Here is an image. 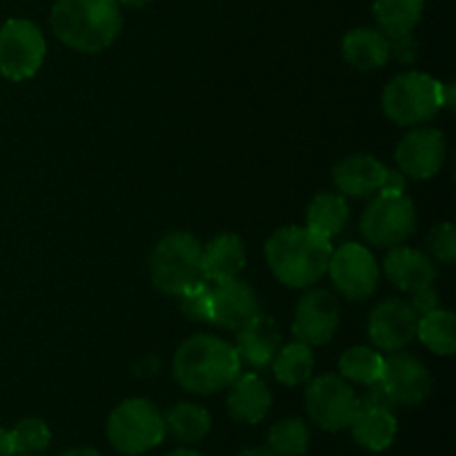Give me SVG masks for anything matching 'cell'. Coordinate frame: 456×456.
<instances>
[{
	"mask_svg": "<svg viewBox=\"0 0 456 456\" xmlns=\"http://www.w3.org/2000/svg\"><path fill=\"white\" fill-rule=\"evenodd\" d=\"M49 22L67 47L96 53L110 47L120 34L123 13L116 0H56Z\"/></svg>",
	"mask_w": 456,
	"mask_h": 456,
	"instance_id": "cell-1",
	"label": "cell"
},
{
	"mask_svg": "<svg viewBox=\"0 0 456 456\" xmlns=\"http://www.w3.org/2000/svg\"><path fill=\"white\" fill-rule=\"evenodd\" d=\"M240 374V359L234 346L212 334L187 338L174 356V377L194 395H214L230 387Z\"/></svg>",
	"mask_w": 456,
	"mask_h": 456,
	"instance_id": "cell-2",
	"label": "cell"
},
{
	"mask_svg": "<svg viewBox=\"0 0 456 456\" xmlns=\"http://www.w3.org/2000/svg\"><path fill=\"white\" fill-rule=\"evenodd\" d=\"M265 256L276 279L288 288H307L328 272L332 245L310 227H283L265 245Z\"/></svg>",
	"mask_w": 456,
	"mask_h": 456,
	"instance_id": "cell-3",
	"label": "cell"
},
{
	"mask_svg": "<svg viewBox=\"0 0 456 456\" xmlns=\"http://www.w3.org/2000/svg\"><path fill=\"white\" fill-rule=\"evenodd\" d=\"M444 105H452V87L421 71L399 74L383 92V111L396 125L426 123Z\"/></svg>",
	"mask_w": 456,
	"mask_h": 456,
	"instance_id": "cell-4",
	"label": "cell"
},
{
	"mask_svg": "<svg viewBox=\"0 0 456 456\" xmlns=\"http://www.w3.org/2000/svg\"><path fill=\"white\" fill-rule=\"evenodd\" d=\"M203 245L187 232L167 234L151 254V281L156 288L172 297H181L203 279L200 270Z\"/></svg>",
	"mask_w": 456,
	"mask_h": 456,
	"instance_id": "cell-5",
	"label": "cell"
},
{
	"mask_svg": "<svg viewBox=\"0 0 456 456\" xmlns=\"http://www.w3.org/2000/svg\"><path fill=\"white\" fill-rule=\"evenodd\" d=\"M165 417L151 401L127 399L114 408L107 421V439L127 456L145 454L163 444Z\"/></svg>",
	"mask_w": 456,
	"mask_h": 456,
	"instance_id": "cell-6",
	"label": "cell"
},
{
	"mask_svg": "<svg viewBox=\"0 0 456 456\" xmlns=\"http://www.w3.org/2000/svg\"><path fill=\"white\" fill-rule=\"evenodd\" d=\"M361 218V234L377 248H396L412 236L417 209L405 191H377Z\"/></svg>",
	"mask_w": 456,
	"mask_h": 456,
	"instance_id": "cell-7",
	"label": "cell"
},
{
	"mask_svg": "<svg viewBox=\"0 0 456 456\" xmlns=\"http://www.w3.org/2000/svg\"><path fill=\"white\" fill-rule=\"evenodd\" d=\"M45 36L25 18H12L0 27V74L9 80L31 78L45 61Z\"/></svg>",
	"mask_w": 456,
	"mask_h": 456,
	"instance_id": "cell-8",
	"label": "cell"
},
{
	"mask_svg": "<svg viewBox=\"0 0 456 456\" xmlns=\"http://www.w3.org/2000/svg\"><path fill=\"white\" fill-rule=\"evenodd\" d=\"M361 399L347 386L346 379L337 374H323L312 379L305 390V408L312 421L328 432H338L350 428Z\"/></svg>",
	"mask_w": 456,
	"mask_h": 456,
	"instance_id": "cell-9",
	"label": "cell"
},
{
	"mask_svg": "<svg viewBox=\"0 0 456 456\" xmlns=\"http://www.w3.org/2000/svg\"><path fill=\"white\" fill-rule=\"evenodd\" d=\"M328 272L338 292L350 301H365L377 292L379 265L365 245L346 243L334 249Z\"/></svg>",
	"mask_w": 456,
	"mask_h": 456,
	"instance_id": "cell-10",
	"label": "cell"
},
{
	"mask_svg": "<svg viewBox=\"0 0 456 456\" xmlns=\"http://www.w3.org/2000/svg\"><path fill=\"white\" fill-rule=\"evenodd\" d=\"M377 387L392 405H419L430 395L432 377L417 356L392 352L383 359V372Z\"/></svg>",
	"mask_w": 456,
	"mask_h": 456,
	"instance_id": "cell-11",
	"label": "cell"
},
{
	"mask_svg": "<svg viewBox=\"0 0 456 456\" xmlns=\"http://www.w3.org/2000/svg\"><path fill=\"white\" fill-rule=\"evenodd\" d=\"M372 392L359 403L354 419H352V436L361 448L370 452H383L390 448L396 439V423L392 403L383 396V392L377 386H370Z\"/></svg>",
	"mask_w": 456,
	"mask_h": 456,
	"instance_id": "cell-12",
	"label": "cell"
},
{
	"mask_svg": "<svg viewBox=\"0 0 456 456\" xmlns=\"http://www.w3.org/2000/svg\"><path fill=\"white\" fill-rule=\"evenodd\" d=\"M419 314L403 298H386L370 314L368 332L374 346L386 352H399L417 337Z\"/></svg>",
	"mask_w": 456,
	"mask_h": 456,
	"instance_id": "cell-13",
	"label": "cell"
},
{
	"mask_svg": "<svg viewBox=\"0 0 456 456\" xmlns=\"http://www.w3.org/2000/svg\"><path fill=\"white\" fill-rule=\"evenodd\" d=\"M338 303L325 289H312L303 294L294 312L292 332L307 346H325L332 341L338 328Z\"/></svg>",
	"mask_w": 456,
	"mask_h": 456,
	"instance_id": "cell-14",
	"label": "cell"
},
{
	"mask_svg": "<svg viewBox=\"0 0 456 456\" xmlns=\"http://www.w3.org/2000/svg\"><path fill=\"white\" fill-rule=\"evenodd\" d=\"M258 314L256 292L239 279L214 283L209 292V323L239 332Z\"/></svg>",
	"mask_w": 456,
	"mask_h": 456,
	"instance_id": "cell-15",
	"label": "cell"
},
{
	"mask_svg": "<svg viewBox=\"0 0 456 456\" xmlns=\"http://www.w3.org/2000/svg\"><path fill=\"white\" fill-rule=\"evenodd\" d=\"M401 172L412 178H432L445 160V138L439 129H414L396 147Z\"/></svg>",
	"mask_w": 456,
	"mask_h": 456,
	"instance_id": "cell-16",
	"label": "cell"
},
{
	"mask_svg": "<svg viewBox=\"0 0 456 456\" xmlns=\"http://www.w3.org/2000/svg\"><path fill=\"white\" fill-rule=\"evenodd\" d=\"M386 276L395 288L414 294L432 288L436 281V267L423 252L412 248H390L386 256Z\"/></svg>",
	"mask_w": 456,
	"mask_h": 456,
	"instance_id": "cell-17",
	"label": "cell"
},
{
	"mask_svg": "<svg viewBox=\"0 0 456 456\" xmlns=\"http://www.w3.org/2000/svg\"><path fill=\"white\" fill-rule=\"evenodd\" d=\"M386 165L379 163L374 156L354 154L337 163L332 176L338 191L352 199H368L381 190L383 176H386Z\"/></svg>",
	"mask_w": 456,
	"mask_h": 456,
	"instance_id": "cell-18",
	"label": "cell"
},
{
	"mask_svg": "<svg viewBox=\"0 0 456 456\" xmlns=\"http://www.w3.org/2000/svg\"><path fill=\"white\" fill-rule=\"evenodd\" d=\"M279 346V325H276V321L272 316L261 314V312L249 323H245L239 330V334H236V352H239V359L249 363L252 368H265L267 363H272Z\"/></svg>",
	"mask_w": 456,
	"mask_h": 456,
	"instance_id": "cell-19",
	"label": "cell"
},
{
	"mask_svg": "<svg viewBox=\"0 0 456 456\" xmlns=\"http://www.w3.org/2000/svg\"><path fill=\"white\" fill-rule=\"evenodd\" d=\"M272 410V392L256 374H239L227 395V412L240 423H261Z\"/></svg>",
	"mask_w": 456,
	"mask_h": 456,
	"instance_id": "cell-20",
	"label": "cell"
},
{
	"mask_svg": "<svg viewBox=\"0 0 456 456\" xmlns=\"http://www.w3.org/2000/svg\"><path fill=\"white\" fill-rule=\"evenodd\" d=\"M245 267L243 240L236 234H221L209 240L200 254L203 279L209 283L236 279Z\"/></svg>",
	"mask_w": 456,
	"mask_h": 456,
	"instance_id": "cell-21",
	"label": "cell"
},
{
	"mask_svg": "<svg viewBox=\"0 0 456 456\" xmlns=\"http://www.w3.org/2000/svg\"><path fill=\"white\" fill-rule=\"evenodd\" d=\"M341 49L343 58L361 71L379 69V67H383L390 61V49H387L386 34L377 29H370V27H359V29L347 31Z\"/></svg>",
	"mask_w": 456,
	"mask_h": 456,
	"instance_id": "cell-22",
	"label": "cell"
},
{
	"mask_svg": "<svg viewBox=\"0 0 456 456\" xmlns=\"http://www.w3.org/2000/svg\"><path fill=\"white\" fill-rule=\"evenodd\" d=\"M272 370H274L276 381L283 386H301V383L310 381L312 372H314V352L303 341L289 343L283 350H276L274 359H272Z\"/></svg>",
	"mask_w": 456,
	"mask_h": 456,
	"instance_id": "cell-23",
	"label": "cell"
},
{
	"mask_svg": "<svg viewBox=\"0 0 456 456\" xmlns=\"http://www.w3.org/2000/svg\"><path fill=\"white\" fill-rule=\"evenodd\" d=\"M212 428V417L203 405L178 403L165 414V430L172 432L181 444H199L208 436Z\"/></svg>",
	"mask_w": 456,
	"mask_h": 456,
	"instance_id": "cell-24",
	"label": "cell"
},
{
	"mask_svg": "<svg viewBox=\"0 0 456 456\" xmlns=\"http://www.w3.org/2000/svg\"><path fill=\"white\" fill-rule=\"evenodd\" d=\"M456 321L454 314L448 310H436L428 312L421 319L417 321V337L421 338L423 346L432 350L435 354L441 356H452L456 350Z\"/></svg>",
	"mask_w": 456,
	"mask_h": 456,
	"instance_id": "cell-25",
	"label": "cell"
},
{
	"mask_svg": "<svg viewBox=\"0 0 456 456\" xmlns=\"http://www.w3.org/2000/svg\"><path fill=\"white\" fill-rule=\"evenodd\" d=\"M347 216H350V209L343 196L319 194L307 208V227L323 239H332L341 234Z\"/></svg>",
	"mask_w": 456,
	"mask_h": 456,
	"instance_id": "cell-26",
	"label": "cell"
},
{
	"mask_svg": "<svg viewBox=\"0 0 456 456\" xmlns=\"http://www.w3.org/2000/svg\"><path fill=\"white\" fill-rule=\"evenodd\" d=\"M338 370L341 377L352 383H361V386H377L383 372V356L377 350L365 346L350 347L338 359Z\"/></svg>",
	"mask_w": 456,
	"mask_h": 456,
	"instance_id": "cell-27",
	"label": "cell"
},
{
	"mask_svg": "<svg viewBox=\"0 0 456 456\" xmlns=\"http://www.w3.org/2000/svg\"><path fill=\"white\" fill-rule=\"evenodd\" d=\"M423 16V0H377L374 18L383 34L412 31Z\"/></svg>",
	"mask_w": 456,
	"mask_h": 456,
	"instance_id": "cell-28",
	"label": "cell"
},
{
	"mask_svg": "<svg viewBox=\"0 0 456 456\" xmlns=\"http://www.w3.org/2000/svg\"><path fill=\"white\" fill-rule=\"evenodd\" d=\"M310 448V430L305 421L292 417L274 423L267 435V450L272 456H303Z\"/></svg>",
	"mask_w": 456,
	"mask_h": 456,
	"instance_id": "cell-29",
	"label": "cell"
},
{
	"mask_svg": "<svg viewBox=\"0 0 456 456\" xmlns=\"http://www.w3.org/2000/svg\"><path fill=\"white\" fill-rule=\"evenodd\" d=\"M9 439L16 454H40L52 444V430L43 419H22L9 432Z\"/></svg>",
	"mask_w": 456,
	"mask_h": 456,
	"instance_id": "cell-30",
	"label": "cell"
},
{
	"mask_svg": "<svg viewBox=\"0 0 456 456\" xmlns=\"http://www.w3.org/2000/svg\"><path fill=\"white\" fill-rule=\"evenodd\" d=\"M209 292H212L209 281H200L194 288L187 289L185 294H181L183 312H185L187 316H191L194 321H205V323H209Z\"/></svg>",
	"mask_w": 456,
	"mask_h": 456,
	"instance_id": "cell-31",
	"label": "cell"
},
{
	"mask_svg": "<svg viewBox=\"0 0 456 456\" xmlns=\"http://www.w3.org/2000/svg\"><path fill=\"white\" fill-rule=\"evenodd\" d=\"M428 248L435 254L439 261L454 263L456 258V232L452 223H441V225L432 227L430 236H428Z\"/></svg>",
	"mask_w": 456,
	"mask_h": 456,
	"instance_id": "cell-32",
	"label": "cell"
},
{
	"mask_svg": "<svg viewBox=\"0 0 456 456\" xmlns=\"http://www.w3.org/2000/svg\"><path fill=\"white\" fill-rule=\"evenodd\" d=\"M387 49H390V58H399L403 62H412L417 56V40L412 38V31H403V34H386Z\"/></svg>",
	"mask_w": 456,
	"mask_h": 456,
	"instance_id": "cell-33",
	"label": "cell"
},
{
	"mask_svg": "<svg viewBox=\"0 0 456 456\" xmlns=\"http://www.w3.org/2000/svg\"><path fill=\"white\" fill-rule=\"evenodd\" d=\"M410 305H412V310L421 316L428 314V312L436 310V307H439V294L435 292V285H432V288H423V289H419V292H414Z\"/></svg>",
	"mask_w": 456,
	"mask_h": 456,
	"instance_id": "cell-34",
	"label": "cell"
},
{
	"mask_svg": "<svg viewBox=\"0 0 456 456\" xmlns=\"http://www.w3.org/2000/svg\"><path fill=\"white\" fill-rule=\"evenodd\" d=\"M405 176L401 169H386V176H383L381 190L379 191H405Z\"/></svg>",
	"mask_w": 456,
	"mask_h": 456,
	"instance_id": "cell-35",
	"label": "cell"
},
{
	"mask_svg": "<svg viewBox=\"0 0 456 456\" xmlns=\"http://www.w3.org/2000/svg\"><path fill=\"white\" fill-rule=\"evenodd\" d=\"M13 445L12 439H9V430L0 428V456H13Z\"/></svg>",
	"mask_w": 456,
	"mask_h": 456,
	"instance_id": "cell-36",
	"label": "cell"
},
{
	"mask_svg": "<svg viewBox=\"0 0 456 456\" xmlns=\"http://www.w3.org/2000/svg\"><path fill=\"white\" fill-rule=\"evenodd\" d=\"M61 456H102V454L94 448H71Z\"/></svg>",
	"mask_w": 456,
	"mask_h": 456,
	"instance_id": "cell-37",
	"label": "cell"
},
{
	"mask_svg": "<svg viewBox=\"0 0 456 456\" xmlns=\"http://www.w3.org/2000/svg\"><path fill=\"white\" fill-rule=\"evenodd\" d=\"M236 456H272V454L265 445V448H245V450H240Z\"/></svg>",
	"mask_w": 456,
	"mask_h": 456,
	"instance_id": "cell-38",
	"label": "cell"
},
{
	"mask_svg": "<svg viewBox=\"0 0 456 456\" xmlns=\"http://www.w3.org/2000/svg\"><path fill=\"white\" fill-rule=\"evenodd\" d=\"M118 4H127V7H145L151 0H116Z\"/></svg>",
	"mask_w": 456,
	"mask_h": 456,
	"instance_id": "cell-39",
	"label": "cell"
},
{
	"mask_svg": "<svg viewBox=\"0 0 456 456\" xmlns=\"http://www.w3.org/2000/svg\"><path fill=\"white\" fill-rule=\"evenodd\" d=\"M165 456H203V454L196 452V450H176V452H169Z\"/></svg>",
	"mask_w": 456,
	"mask_h": 456,
	"instance_id": "cell-40",
	"label": "cell"
},
{
	"mask_svg": "<svg viewBox=\"0 0 456 456\" xmlns=\"http://www.w3.org/2000/svg\"><path fill=\"white\" fill-rule=\"evenodd\" d=\"M13 456H36V454H13Z\"/></svg>",
	"mask_w": 456,
	"mask_h": 456,
	"instance_id": "cell-41",
	"label": "cell"
}]
</instances>
